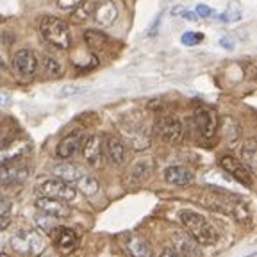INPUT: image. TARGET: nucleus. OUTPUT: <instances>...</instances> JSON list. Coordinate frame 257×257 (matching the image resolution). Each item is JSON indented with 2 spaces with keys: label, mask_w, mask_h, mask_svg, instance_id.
Listing matches in <instances>:
<instances>
[{
  "label": "nucleus",
  "mask_w": 257,
  "mask_h": 257,
  "mask_svg": "<svg viewBox=\"0 0 257 257\" xmlns=\"http://www.w3.org/2000/svg\"><path fill=\"white\" fill-rule=\"evenodd\" d=\"M181 221L184 225L186 232L193 237V241L197 245H214L216 243V229L214 225L207 220L205 216H202L200 213L195 211H181Z\"/></svg>",
  "instance_id": "obj_1"
},
{
  "label": "nucleus",
  "mask_w": 257,
  "mask_h": 257,
  "mask_svg": "<svg viewBox=\"0 0 257 257\" xmlns=\"http://www.w3.org/2000/svg\"><path fill=\"white\" fill-rule=\"evenodd\" d=\"M40 32L45 41L54 45L56 48L66 50L72 47V36H70L68 25L56 16H45L40 24Z\"/></svg>",
  "instance_id": "obj_2"
},
{
  "label": "nucleus",
  "mask_w": 257,
  "mask_h": 257,
  "mask_svg": "<svg viewBox=\"0 0 257 257\" xmlns=\"http://www.w3.org/2000/svg\"><path fill=\"white\" fill-rule=\"evenodd\" d=\"M45 237L38 230H22L11 239V248L22 257H38L45 252Z\"/></svg>",
  "instance_id": "obj_3"
},
{
  "label": "nucleus",
  "mask_w": 257,
  "mask_h": 257,
  "mask_svg": "<svg viewBox=\"0 0 257 257\" xmlns=\"http://www.w3.org/2000/svg\"><path fill=\"white\" fill-rule=\"evenodd\" d=\"M121 136L125 138L133 149L141 150L147 149L150 143V136H149V128H147V123H145L143 118H125L123 123L120 127Z\"/></svg>",
  "instance_id": "obj_4"
},
{
  "label": "nucleus",
  "mask_w": 257,
  "mask_h": 257,
  "mask_svg": "<svg viewBox=\"0 0 257 257\" xmlns=\"http://www.w3.org/2000/svg\"><path fill=\"white\" fill-rule=\"evenodd\" d=\"M156 136L161 141H165L168 145H177L181 143L182 138H184V127H182V121L177 116L172 114H163L156 120Z\"/></svg>",
  "instance_id": "obj_5"
},
{
  "label": "nucleus",
  "mask_w": 257,
  "mask_h": 257,
  "mask_svg": "<svg viewBox=\"0 0 257 257\" xmlns=\"http://www.w3.org/2000/svg\"><path fill=\"white\" fill-rule=\"evenodd\" d=\"M38 193L40 197H48V198H57V200H64L70 202L75 198L77 189L72 182L61 181V179H48L43 181L41 184H38Z\"/></svg>",
  "instance_id": "obj_6"
},
{
  "label": "nucleus",
  "mask_w": 257,
  "mask_h": 257,
  "mask_svg": "<svg viewBox=\"0 0 257 257\" xmlns=\"http://www.w3.org/2000/svg\"><path fill=\"white\" fill-rule=\"evenodd\" d=\"M195 127H197V133L200 134L204 140H211V138L216 134L218 131V114L214 109L207 107V105H200V107L195 111Z\"/></svg>",
  "instance_id": "obj_7"
},
{
  "label": "nucleus",
  "mask_w": 257,
  "mask_h": 257,
  "mask_svg": "<svg viewBox=\"0 0 257 257\" xmlns=\"http://www.w3.org/2000/svg\"><path fill=\"white\" fill-rule=\"evenodd\" d=\"M13 70L18 77L22 79H32L34 73L38 70V57L32 50H27V48H22L18 52L13 56Z\"/></svg>",
  "instance_id": "obj_8"
},
{
  "label": "nucleus",
  "mask_w": 257,
  "mask_h": 257,
  "mask_svg": "<svg viewBox=\"0 0 257 257\" xmlns=\"http://www.w3.org/2000/svg\"><path fill=\"white\" fill-rule=\"evenodd\" d=\"M29 175V166L20 159H13L0 165V186L20 184Z\"/></svg>",
  "instance_id": "obj_9"
},
{
  "label": "nucleus",
  "mask_w": 257,
  "mask_h": 257,
  "mask_svg": "<svg viewBox=\"0 0 257 257\" xmlns=\"http://www.w3.org/2000/svg\"><path fill=\"white\" fill-rule=\"evenodd\" d=\"M220 166L229 173V175H232L239 184L246 186V188H252L253 186V175H252V172L246 168V165L243 161L236 159V157H232V156H223L220 159Z\"/></svg>",
  "instance_id": "obj_10"
},
{
  "label": "nucleus",
  "mask_w": 257,
  "mask_h": 257,
  "mask_svg": "<svg viewBox=\"0 0 257 257\" xmlns=\"http://www.w3.org/2000/svg\"><path fill=\"white\" fill-rule=\"evenodd\" d=\"M82 156L91 168H102L104 166V145L102 138L93 134L82 141Z\"/></svg>",
  "instance_id": "obj_11"
},
{
  "label": "nucleus",
  "mask_w": 257,
  "mask_h": 257,
  "mask_svg": "<svg viewBox=\"0 0 257 257\" xmlns=\"http://www.w3.org/2000/svg\"><path fill=\"white\" fill-rule=\"evenodd\" d=\"M36 207L41 211V214L48 218H56V220H63V218H68L72 214L68 202L57 200V198L40 197L36 198Z\"/></svg>",
  "instance_id": "obj_12"
},
{
  "label": "nucleus",
  "mask_w": 257,
  "mask_h": 257,
  "mask_svg": "<svg viewBox=\"0 0 257 257\" xmlns=\"http://www.w3.org/2000/svg\"><path fill=\"white\" fill-rule=\"evenodd\" d=\"M104 145V154L107 156V159L112 165L121 166L127 161V145L116 136H105V140L102 141Z\"/></svg>",
  "instance_id": "obj_13"
},
{
  "label": "nucleus",
  "mask_w": 257,
  "mask_h": 257,
  "mask_svg": "<svg viewBox=\"0 0 257 257\" xmlns=\"http://www.w3.org/2000/svg\"><path fill=\"white\" fill-rule=\"evenodd\" d=\"M121 245L131 257H152V250H150L149 243L138 234H125L121 237Z\"/></svg>",
  "instance_id": "obj_14"
},
{
  "label": "nucleus",
  "mask_w": 257,
  "mask_h": 257,
  "mask_svg": "<svg viewBox=\"0 0 257 257\" xmlns=\"http://www.w3.org/2000/svg\"><path fill=\"white\" fill-rule=\"evenodd\" d=\"M82 141H84V136H82V133H70L68 136H64L63 140L59 141V145H57V157L59 159H70V157H73L77 152H79V149L82 147Z\"/></svg>",
  "instance_id": "obj_15"
},
{
  "label": "nucleus",
  "mask_w": 257,
  "mask_h": 257,
  "mask_svg": "<svg viewBox=\"0 0 257 257\" xmlns=\"http://www.w3.org/2000/svg\"><path fill=\"white\" fill-rule=\"evenodd\" d=\"M54 243L59 246L63 252H70L77 246V234L68 227H56L52 230Z\"/></svg>",
  "instance_id": "obj_16"
},
{
  "label": "nucleus",
  "mask_w": 257,
  "mask_h": 257,
  "mask_svg": "<svg viewBox=\"0 0 257 257\" xmlns=\"http://www.w3.org/2000/svg\"><path fill=\"white\" fill-rule=\"evenodd\" d=\"M165 181L172 186H189L193 182V173L184 166H168L165 172Z\"/></svg>",
  "instance_id": "obj_17"
},
{
  "label": "nucleus",
  "mask_w": 257,
  "mask_h": 257,
  "mask_svg": "<svg viewBox=\"0 0 257 257\" xmlns=\"http://www.w3.org/2000/svg\"><path fill=\"white\" fill-rule=\"evenodd\" d=\"M118 16V8L114 2H105L100 4L95 9V20L100 27H109L111 24H114Z\"/></svg>",
  "instance_id": "obj_18"
},
{
  "label": "nucleus",
  "mask_w": 257,
  "mask_h": 257,
  "mask_svg": "<svg viewBox=\"0 0 257 257\" xmlns=\"http://www.w3.org/2000/svg\"><path fill=\"white\" fill-rule=\"evenodd\" d=\"M29 149H31V145L27 141H11L4 149H0V165L13 159H20Z\"/></svg>",
  "instance_id": "obj_19"
},
{
  "label": "nucleus",
  "mask_w": 257,
  "mask_h": 257,
  "mask_svg": "<svg viewBox=\"0 0 257 257\" xmlns=\"http://www.w3.org/2000/svg\"><path fill=\"white\" fill-rule=\"evenodd\" d=\"M218 128H220L221 138H223V140L227 141L229 145H234L241 136L239 123H237V121L234 120V118H230V116L223 118V120H221V125L218 123Z\"/></svg>",
  "instance_id": "obj_20"
},
{
  "label": "nucleus",
  "mask_w": 257,
  "mask_h": 257,
  "mask_svg": "<svg viewBox=\"0 0 257 257\" xmlns=\"http://www.w3.org/2000/svg\"><path fill=\"white\" fill-rule=\"evenodd\" d=\"M38 66H41V72H43V75L48 77V79H59V77L63 75V66H61V63L56 57L48 56V54H43V57L38 61Z\"/></svg>",
  "instance_id": "obj_21"
},
{
  "label": "nucleus",
  "mask_w": 257,
  "mask_h": 257,
  "mask_svg": "<svg viewBox=\"0 0 257 257\" xmlns=\"http://www.w3.org/2000/svg\"><path fill=\"white\" fill-rule=\"evenodd\" d=\"M154 172V161L152 159H140L134 163L133 170H131V179H133L136 184L147 181Z\"/></svg>",
  "instance_id": "obj_22"
},
{
  "label": "nucleus",
  "mask_w": 257,
  "mask_h": 257,
  "mask_svg": "<svg viewBox=\"0 0 257 257\" xmlns=\"http://www.w3.org/2000/svg\"><path fill=\"white\" fill-rule=\"evenodd\" d=\"M54 173H56V177L57 179H61V181H66V182L75 184V181L84 172H82L77 165H72V163H61V165H57L56 168H54Z\"/></svg>",
  "instance_id": "obj_23"
},
{
  "label": "nucleus",
  "mask_w": 257,
  "mask_h": 257,
  "mask_svg": "<svg viewBox=\"0 0 257 257\" xmlns=\"http://www.w3.org/2000/svg\"><path fill=\"white\" fill-rule=\"evenodd\" d=\"M75 189L82 191L86 197H93V195H96V193H98L100 184H98V181H96L93 175H86V173H82V175H80L79 179L75 181Z\"/></svg>",
  "instance_id": "obj_24"
},
{
  "label": "nucleus",
  "mask_w": 257,
  "mask_h": 257,
  "mask_svg": "<svg viewBox=\"0 0 257 257\" xmlns=\"http://www.w3.org/2000/svg\"><path fill=\"white\" fill-rule=\"evenodd\" d=\"M241 157H243V163L246 165V168L253 173L255 170V157H257V149H255V140H248L243 149H241Z\"/></svg>",
  "instance_id": "obj_25"
},
{
  "label": "nucleus",
  "mask_w": 257,
  "mask_h": 257,
  "mask_svg": "<svg viewBox=\"0 0 257 257\" xmlns=\"http://www.w3.org/2000/svg\"><path fill=\"white\" fill-rule=\"evenodd\" d=\"M84 41H86V45L91 48H104V47H107L109 38L105 36L104 32L89 29V31L84 32Z\"/></svg>",
  "instance_id": "obj_26"
},
{
  "label": "nucleus",
  "mask_w": 257,
  "mask_h": 257,
  "mask_svg": "<svg viewBox=\"0 0 257 257\" xmlns=\"http://www.w3.org/2000/svg\"><path fill=\"white\" fill-rule=\"evenodd\" d=\"M96 8H98V2H91V0L88 2V0H86V4L82 2L79 8L73 9V20H75V22L88 20V18H91V16L95 15Z\"/></svg>",
  "instance_id": "obj_27"
},
{
  "label": "nucleus",
  "mask_w": 257,
  "mask_h": 257,
  "mask_svg": "<svg viewBox=\"0 0 257 257\" xmlns=\"http://www.w3.org/2000/svg\"><path fill=\"white\" fill-rule=\"evenodd\" d=\"M84 93H88V88H86V86L70 84V86L61 88V91L57 93V96H61V98H68V96H79V95H84Z\"/></svg>",
  "instance_id": "obj_28"
},
{
  "label": "nucleus",
  "mask_w": 257,
  "mask_h": 257,
  "mask_svg": "<svg viewBox=\"0 0 257 257\" xmlns=\"http://www.w3.org/2000/svg\"><path fill=\"white\" fill-rule=\"evenodd\" d=\"M202 40H204V34H200V32H184L181 38V41L186 47H195V45L200 43Z\"/></svg>",
  "instance_id": "obj_29"
},
{
  "label": "nucleus",
  "mask_w": 257,
  "mask_h": 257,
  "mask_svg": "<svg viewBox=\"0 0 257 257\" xmlns=\"http://www.w3.org/2000/svg\"><path fill=\"white\" fill-rule=\"evenodd\" d=\"M84 0H57V8L63 11H73L75 8H79Z\"/></svg>",
  "instance_id": "obj_30"
},
{
  "label": "nucleus",
  "mask_w": 257,
  "mask_h": 257,
  "mask_svg": "<svg viewBox=\"0 0 257 257\" xmlns=\"http://www.w3.org/2000/svg\"><path fill=\"white\" fill-rule=\"evenodd\" d=\"M159 257H186L182 252H179V250L175 248H165L163 252H161Z\"/></svg>",
  "instance_id": "obj_31"
},
{
  "label": "nucleus",
  "mask_w": 257,
  "mask_h": 257,
  "mask_svg": "<svg viewBox=\"0 0 257 257\" xmlns=\"http://www.w3.org/2000/svg\"><path fill=\"white\" fill-rule=\"evenodd\" d=\"M9 211H11V204L4 198H0V218L2 216H8Z\"/></svg>",
  "instance_id": "obj_32"
},
{
  "label": "nucleus",
  "mask_w": 257,
  "mask_h": 257,
  "mask_svg": "<svg viewBox=\"0 0 257 257\" xmlns=\"http://www.w3.org/2000/svg\"><path fill=\"white\" fill-rule=\"evenodd\" d=\"M241 18V15L239 13H225V15H221V22H236V20H239Z\"/></svg>",
  "instance_id": "obj_33"
},
{
  "label": "nucleus",
  "mask_w": 257,
  "mask_h": 257,
  "mask_svg": "<svg viewBox=\"0 0 257 257\" xmlns=\"http://www.w3.org/2000/svg\"><path fill=\"white\" fill-rule=\"evenodd\" d=\"M197 13H198V16H200V18H207V16H211V8H207V6H204V4H200L197 8Z\"/></svg>",
  "instance_id": "obj_34"
},
{
  "label": "nucleus",
  "mask_w": 257,
  "mask_h": 257,
  "mask_svg": "<svg viewBox=\"0 0 257 257\" xmlns=\"http://www.w3.org/2000/svg\"><path fill=\"white\" fill-rule=\"evenodd\" d=\"M9 102H11V96L6 95V93H0V104H2V105H8Z\"/></svg>",
  "instance_id": "obj_35"
},
{
  "label": "nucleus",
  "mask_w": 257,
  "mask_h": 257,
  "mask_svg": "<svg viewBox=\"0 0 257 257\" xmlns=\"http://www.w3.org/2000/svg\"><path fill=\"white\" fill-rule=\"evenodd\" d=\"M186 18V20H189V22H195L197 20V15L195 13H191V11H184V15H182Z\"/></svg>",
  "instance_id": "obj_36"
},
{
  "label": "nucleus",
  "mask_w": 257,
  "mask_h": 257,
  "mask_svg": "<svg viewBox=\"0 0 257 257\" xmlns=\"http://www.w3.org/2000/svg\"><path fill=\"white\" fill-rule=\"evenodd\" d=\"M8 225H9V220H8V218H6V216L0 218V230H4L6 227H8Z\"/></svg>",
  "instance_id": "obj_37"
},
{
  "label": "nucleus",
  "mask_w": 257,
  "mask_h": 257,
  "mask_svg": "<svg viewBox=\"0 0 257 257\" xmlns=\"http://www.w3.org/2000/svg\"><path fill=\"white\" fill-rule=\"evenodd\" d=\"M184 11H186L184 8H181V6H177V8H173V9H172V15H184Z\"/></svg>",
  "instance_id": "obj_38"
},
{
  "label": "nucleus",
  "mask_w": 257,
  "mask_h": 257,
  "mask_svg": "<svg viewBox=\"0 0 257 257\" xmlns=\"http://www.w3.org/2000/svg\"><path fill=\"white\" fill-rule=\"evenodd\" d=\"M221 45H225V48H232V41L227 40V38H223V40H221Z\"/></svg>",
  "instance_id": "obj_39"
},
{
  "label": "nucleus",
  "mask_w": 257,
  "mask_h": 257,
  "mask_svg": "<svg viewBox=\"0 0 257 257\" xmlns=\"http://www.w3.org/2000/svg\"><path fill=\"white\" fill-rule=\"evenodd\" d=\"M6 68V63H4V59H2V56H0V72Z\"/></svg>",
  "instance_id": "obj_40"
},
{
  "label": "nucleus",
  "mask_w": 257,
  "mask_h": 257,
  "mask_svg": "<svg viewBox=\"0 0 257 257\" xmlns=\"http://www.w3.org/2000/svg\"><path fill=\"white\" fill-rule=\"evenodd\" d=\"M0 257H11V255H9V253H4V252H2V253H0Z\"/></svg>",
  "instance_id": "obj_41"
}]
</instances>
